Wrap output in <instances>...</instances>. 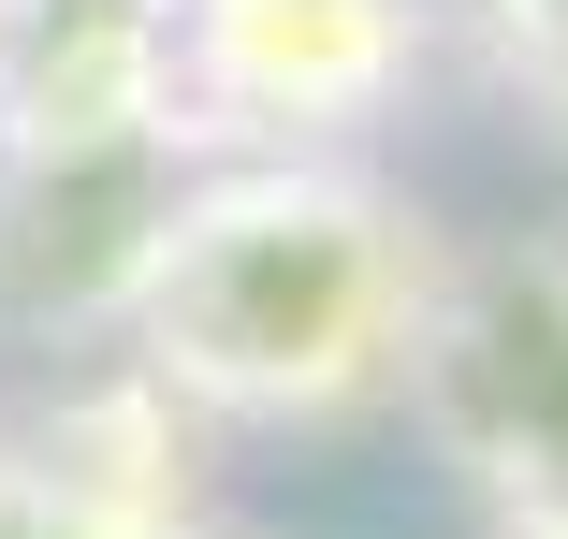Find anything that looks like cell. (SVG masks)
<instances>
[{
  "label": "cell",
  "instance_id": "obj_1",
  "mask_svg": "<svg viewBox=\"0 0 568 539\" xmlns=\"http://www.w3.org/2000/svg\"><path fill=\"white\" fill-rule=\"evenodd\" d=\"M437 234L335 146H219L132 306V365L204 438H321L408 379Z\"/></svg>",
  "mask_w": 568,
  "mask_h": 539
},
{
  "label": "cell",
  "instance_id": "obj_2",
  "mask_svg": "<svg viewBox=\"0 0 568 539\" xmlns=\"http://www.w3.org/2000/svg\"><path fill=\"white\" fill-rule=\"evenodd\" d=\"M394 408L496 510V539L568 525V234H437Z\"/></svg>",
  "mask_w": 568,
  "mask_h": 539
},
{
  "label": "cell",
  "instance_id": "obj_3",
  "mask_svg": "<svg viewBox=\"0 0 568 539\" xmlns=\"http://www.w3.org/2000/svg\"><path fill=\"white\" fill-rule=\"evenodd\" d=\"M219 146L175 132H59L0 146V336L16 350H118L175 248V204Z\"/></svg>",
  "mask_w": 568,
  "mask_h": 539
},
{
  "label": "cell",
  "instance_id": "obj_4",
  "mask_svg": "<svg viewBox=\"0 0 568 539\" xmlns=\"http://www.w3.org/2000/svg\"><path fill=\"white\" fill-rule=\"evenodd\" d=\"M190 44V132L219 146H335L423 73V0H175Z\"/></svg>",
  "mask_w": 568,
  "mask_h": 539
},
{
  "label": "cell",
  "instance_id": "obj_5",
  "mask_svg": "<svg viewBox=\"0 0 568 539\" xmlns=\"http://www.w3.org/2000/svg\"><path fill=\"white\" fill-rule=\"evenodd\" d=\"M481 30H496V88L525 102V132L568 146V0H481Z\"/></svg>",
  "mask_w": 568,
  "mask_h": 539
},
{
  "label": "cell",
  "instance_id": "obj_6",
  "mask_svg": "<svg viewBox=\"0 0 568 539\" xmlns=\"http://www.w3.org/2000/svg\"><path fill=\"white\" fill-rule=\"evenodd\" d=\"M0 73H16V0H0Z\"/></svg>",
  "mask_w": 568,
  "mask_h": 539
},
{
  "label": "cell",
  "instance_id": "obj_7",
  "mask_svg": "<svg viewBox=\"0 0 568 539\" xmlns=\"http://www.w3.org/2000/svg\"><path fill=\"white\" fill-rule=\"evenodd\" d=\"M525 539H568V525H525Z\"/></svg>",
  "mask_w": 568,
  "mask_h": 539
}]
</instances>
